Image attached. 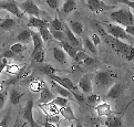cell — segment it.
Wrapping results in <instances>:
<instances>
[{
  "label": "cell",
  "mask_w": 134,
  "mask_h": 127,
  "mask_svg": "<svg viewBox=\"0 0 134 127\" xmlns=\"http://www.w3.org/2000/svg\"><path fill=\"white\" fill-rule=\"evenodd\" d=\"M97 28L99 30L100 35L103 38L104 42L108 43L118 54L123 56L126 61H132L134 59V46L125 43V42H123L122 40L115 39V38H113L112 35H110L99 23H97Z\"/></svg>",
  "instance_id": "6da1fadb"
},
{
  "label": "cell",
  "mask_w": 134,
  "mask_h": 127,
  "mask_svg": "<svg viewBox=\"0 0 134 127\" xmlns=\"http://www.w3.org/2000/svg\"><path fill=\"white\" fill-rule=\"evenodd\" d=\"M110 18L116 25L122 26L123 28L134 25V15L130 9H126V8H120L115 11H112L110 13Z\"/></svg>",
  "instance_id": "7a4b0ae2"
},
{
  "label": "cell",
  "mask_w": 134,
  "mask_h": 127,
  "mask_svg": "<svg viewBox=\"0 0 134 127\" xmlns=\"http://www.w3.org/2000/svg\"><path fill=\"white\" fill-rule=\"evenodd\" d=\"M52 81H54L57 82L58 84H60V85H62L63 87H65L66 90H69L71 93H72V95L73 97L75 98L78 102H83L84 101V96H83V93H80L78 88L79 87H76L73 82L71 81L70 78L68 77H61V76H58V75H55V74H52L49 76Z\"/></svg>",
  "instance_id": "3957f363"
},
{
  "label": "cell",
  "mask_w": 134,
  "mask_h": 127,
  "mask_svg": "<svg viewBox=\"0 0 134 127\" xmlns=\"http://www.w3.org/2000/svg\"><path fill=\"white\" fill-rule=\"evenodd\" d=\"M116 78V75L110 72V71H99L97 72L94 76L95 84L101 88H108L111 85H113L114 81Z\"/></svg>",
  "instance_id": "277c9868"
},
{
  "label": "cell",
  "mask_w": 134,
  "mask_h": 127,
  "mask_svg": "<svg viewBox=\"0 0 134 127\" xmlns=\"http://www.w3.org/2000/svg\"><path fill=\"white\" fill-rule=\"evenodd\" d=\"M110 35H112L113 38L119 40H122V41H130L131 40V35L126 33L125 29L120 26V25H114V23H109L107 25V30Z\"/></svg>",
  "instance_id": "5b68a950"
},
{
  "label": "cell",
  "mask_w": 134,
  "mask_h": 127,
  "mask_svg": "<svg viewBox=\"0 0 134 127\" xmlns=\"http://www.w3.org/2000/svg\"><path fill=\"white\" fill-rule=\"evenodd\" d=\"M19 8L25 12V13H28L30 17H40L41 15V11L39 7L37 6V3L32 0H26L23 2H20L18 3Z\"/></svg>",
  "instance_id": "8992f818"
},
{
  "label": "cell",
  "mask_w": 134,
  "mask_h": 127,
  "mask_svg": "<svg viewBox=\"0 0 134 127\" xmlns=\"http://www.w3.org/2000/svg\"><path fill=\"white\" fill-rule=\"evenodd\" d=\"M0 9L10 12L11 15H13L17 18H22L23 13H25L20 8H19L18 3L13 2V1H0Z\"/></svg>",
  "instance_id": "52a82bcc"
},
{
  "label": "cell",
  "mask_w": 134,
  "mask_h": 127,
  "mask_svg": "<svg viewBox=\"0 0 134 127\" xmlns=\"http://www.w3.org/2000/svg\"><path fill=\"white\" fill-rule=\"evenodd\" d=\"M85 2H87V7L93 13H101L110 8L102 0H85Z\"/></svg>",
  "instance_id": "ba28073f"
},
{
  "label": "cell",
  "mask_w": 134,
  "mask_h": 127,
  "mask_svg": "<svg viewBox=\"0 0 134 127\" xmlns=\"http://www.w3.org/2000/svg\"><path fill=\"white\" fill-rule=\"evenodd\" d=\"M23 118L30 124L31 127H37V123L33 118V100H29L23 111Z\"/></svg>",
  "instance_id": "9c48e42d"
},
{
  "label": "cell",
  "mask_w": 134,
  "mask_h": 127,
  "mask_svg": "<svg viewBox=\"0 0 134 127\" xmlns=\"http://www.w3.org/2000/svg\"><path fill=\"white\" fill-rule=\"evenodd\" d=\"M64 26V29H63V32L65 34V39L66 41L69 42L71 45H73L74 48H76L78 50H82V45H81V42L79 41V39L76 38V35L71 31L70 28L66 26V25H63Z\"/></svg>",
  "instance_id": "30bf717a"
},
{
  "label": "cell",
  "mask_w": 134,
  "mask_h": 127,
  "mask_svg": "<svg viewBox=\"0 0 134 127\" xmlns=\"http://www.w3.org/2000/svg\"><path fill=\"white\" fill-rule=\"evenodd\" d=\"M95 112L99 117H107V118L113 114L112 107L108 102H101L100 104H98L95 106Z\"/></svg>",
  "instance_id": "8fae6325"
},
{
  "label": "cell",
  "mask_w": 134,
  "mask_h": 127,
  "mask_svg": "<svg viewBox=\"0 0 134 127\" xmlns=\"http://www.w3.org/2000/svg\"><path fill=\"white\" fill-rule=\"evenodd\" d=\"M122 93H123L122 84L115 83L109 87V91L107 93V98H109V100H116V98H119L122 95Z\"/></svg>",
  "instance_id": "7c38bea8"
},
{
  "label": "cell",
  "mask_w": 134,
  "mask_h": 127,
  "mask_svg": "<svg viewBox=\"0 0 134 127\" xmlns=\"http://www.w3.org/2000/svg\"><path fill=\"white\" fill-rule=\"evenodd\" d=\"M27 26L29 28H36V29H41V28H49L50 23L46 21L44 19H41L40 17H30V19L27 22Z\"/></svg>",
  "instance_id": "4fadbf2b"
},
{
  "label": "cell",
  "mask_w": 134,
  "mask_h": 127,
  "mask_svg": "<svg viewBox=\"0 0 134 127\" xmlns=\"http://www.w3.org/2000/svg\"><path fill=\"white\" fill-rule=\"evenodd\" d=\"M78 87H79V90H81L82 93H84V94H89L92 92L93 85H92V81H91L89 75H84V76L81 77Z\"/></svg>",
  "instance_id": "5bb4252c"
},
{
  "label": "cell",
  "mask_w": 134,
  "mask_h": 127,
  "mask_svg": "<svg viewBox=\"0 0 134 127\" xmlns=\"http://www.w3.org/2000/svg\"><path fill=\"white\" fill-rule=\"evenodd\" d=\"M55 96L53 92H52L49 87H48L46 84L41 88V93H40V100H39V103L40 104H47V103H50L52 102Z\"/></svg>",
  "instance_id": "9a60e30c"
},
{
  "label": "cell",
  "mask_w": 134,
  "mask_h": 127,
  "mask_svg": "<svg viewBox=\"0 0 134 127\" xmlns=\"http://www.w3.org/2000/svg\"><path fill=\"white\" fill-rule=\"evenodd\" d=\"M51 87L53 88L54 92L58 93L60 96H63L65 98H68V100H72V98H74L72 93H71L69 90H66L65 87H63L62 85H60V84H58L54 81H52V80H51Z\"/></svg>",
  "instance_id": "2e32d148"
},
{
  "label": "cell",
  "mask_w": 134,
  "mask_h": 127,
  "mask_svg": "<svg viewBox=\"0 0 134 127\" xmlns=\"http://www.w3.org/2000/svg\"><path fill=\"white\" fill-rule=\"evenodd\" d=\"M59 114L61 116H63L66 120H75L76 117L74 116V113H73V110L71 108V106L68 104L64 107H60L59 108Z\"/></svg>",
  "instance_id": "e0dca14e"
},
{
  "label": "cell",
  "mask_w": 134,
  "mask_h": 127,
  "mask_svg": "<svg viewBox=\"0 0 134 127\" xmlns=\"http://www.w3.org/2000/svg\"><path fill=\"white\" fill-rule=\"evenodd\" d=\"M52 53H53L54 59L58 61L59 63L64 64V63L66 62V53L64 52V50H63V49L55 46V48L52 49Z\"/></svg>",
  "instance_id": "ac0fdd59"
},
{
  "label": "cell",
  "mask_w": 134,
  "mask_h": 127,
  "mask_svg": "<svg viewBox=\"0 0 134 127\" xmlns=\"http://www.w3.org/2000/svg\"><path fill=\"white\" fill-rule=\"evenodd\" d=\"M61 45H62V49L64 50V52L68 54L70 58H72V59L74 60L75 56H76V52H78V49L74 48L73 45H71L66 40L62 41V42H61Z\"/></svg>",
  "instance_id": "d6986e66"
},
{
  "label": "cell",
  "mask_w": 134,
  "mask_h": 127,
  "mask_svg": "<svg viewBox=\"0 0 134 127\" xmlns=\"http://www.w3.org/2000/svg\"><path fill=\"white\" fill-rule=\"evenodd\" d=\"M16 26H17V22L13 20V19H11L10 17L3 18V20L0 22V29H2L4 31H10Z\"/></svg>",
  "instance_id": "ffe728a7"
},
{
  "label": "cell",
  "mask_w": 134,
  "mask_h": 127,
  "mask_svg": "<svg viewBox=\"0 0 134 127\" xmlns=\"http://www.w3.org/2000/svg\"><path fill=\"white\" fill-rule=\"evenodd\" d=\"M30 32H31V39H32V43H33V50L43 48L44 41L42 40V38L39 34V32H35L32 30H30Z\"/></svg>",
  "instance_id": "44dd1931"
},
{
  "label": "cell",
  "mask_w": 134,
  "mask_h": 127,
  "mask_svg": "<svg viewBox=\"0 0 134 127\" xmlns=\"http://www.w3.org/2000/svg\"><path fill=\"white\" fill-rule=\"evenodd\" d=\"M107 127H123V119L120 116H110L105 120Z\"/></svg>",
  "instance_id": "7402d4cb"
},
{
  "label": "cell",
  "mask_w": 134,
  "mask_h": 127,
  "mask_svg": "<svg viewBox=\"0 0 134 127\" xmlns=\"http://www.w3.org/2000/svg\"><path fill=\"white\" fill-rule=\"evenodd\" d=\"M32 59L36 63H43L46 60V52L43 48L36 49L32 51Z\"/></svg>",
  "instance_id": "603a6c76"
},
{
  "label": "cell",
  "mask_w": 134,
  "mask_h": 127,
  "mask_svg": "<svg viewBox=\"0 0 134 127\" xmlns=\"http://www.w3.org/2000/svg\"><path fill=\"white\" fill-rule=\"evenodd\" d=\"M76 1L75 0H64L63 4H62V12L65 15H69L72 11L76 9Z\"/></svg>",
  "instance_id": "cb8c5ba5"
},
{
  "label": "cell",
  "mask_w": 134,
  "mask_h": 127,
  "mask_svg": "<svg viewBox=\"0 0 134 127\" xmlns=\"http://www.w3.org/2000/svg\"><path fill=\"white\" fill-rule=\"evenodd\" d=\"M22 96H23L22 92H19L16 88H13V90H11L10 93H9V101H10L12 105H18L19 103H20V100Z\"/></svg>",
  "instance_id": "d4e9b609"
},
{
  "label": "cell",
  "mask_w": 134,
  "mask_h": 127,
  "mask_svg": "<svg viewBox=\"0 0 134 127\" xmlns=\"http://www.w3.org/2000/svg\"><path fill=\"white\" fill-rule=\"evenodd\" d=\"M17 40H18V42H20V43H22V44H28L31 41V32H30V30L26 29V30L21 31L20 33L18 34Z\"/></svg>",
  "instance_id": "484cf974"
},
{
  "label": "cell",
  "mask_w": 134,
  "mask_h": 127,
  "mask_svg": "<svg viewBox=\"0 0 134 127\" xmlns=\"http://www.w3.org/2000/svg\"><path fill=\"white\" fill-rule=\"evenodd\" d=\"M69 28L75 35H81L83 33V25L80 21H71Z\"/></svg>",
  "instance_id": "4316f807"
},
{
  "label": "cell",
  "mask_w": 134,
  "mask_h": 127,
  "mask_svg": "<svg viewBox=\"0 0 134 127\" xmlns=\"http://www.w3.org/2000/svg\"><path fill=\"white\" fill-rule=\"evenodd\" d=\"M83 46L87 49L90 53L92 54H98V50H97V45H95L92 41H91L90 38H84L83 40Z\"/></svg>",
  "instance_id": "83f0119b"
},
{
  "label": "cell",
  "mask_w": 134,
  "mask_h": 127,
  "mask_svg": "<svg viewBox=\"0 0 134 127\" xmlns=\"http://www.w3.org/2000/svg\"><path fill=\"white\" fill-rule=\"evenodd\" d=\"M51 103H53L54 105H57L60 108V107H64V106H66L69 104V100L68 98H65V97H63V96H57V97H54L53 100H52V102Z\"/></svg>",
  "instance_id": "f1b7e54d"
},
{
  "label": "cell",
  "mask_w": 134,
  "mask_h": 127,
  "mask_svg": "<svg viewBox=\"0 0 134 127\" xmlns=\"http://www.w3.org/2000/svg\"><path fill=\"white\" fill-rule=\"evenodd\" d=\"M39 34L41 35L42 40H43L44 42H48L50 41L52 39V34H51V30H49V28H41V29H39Z\"/></svg>",
  "instance_id": "f546056e"
},
{
  "label": "cell",
  "mask_w": 134,
  "mask_h": 127,
  "mask_svg": "<svg viewBox=\"0 0 134 127\" xmlns=\"http://www.w3.org/2000/svg\"><path fill=\"white\" fill-rule=\"evenodd\" d=\"M50 27H51V30H60V31H63V29H64L63 22H62L60 19H58V18L53 19V20L50 22Z\"/></svg>",
  "instance_id": "4dcf8cb0"
},
{
  "label": "cell",
  "mask_w": 134,
  "mask_h": 127,
  "mask_svg": "<svg viewBox=\"0 0 134 127\" xmlns=\"http://www.w3.org/2000/svg\"><path fill=\"white\" fill-rule=\"evenodd\" d=\"M40 71H41V73H43V74H46V75H48V76H50V75H52V74H54L55 72H57V70L52 66V65H50V64H46V65H42V66L39 69Z\"/></svg>",
  "instance_id": "1f68e13d"
},
{
  "label": "cell",
  "mask_w": 134,
  "mask_h": 127,
  "mask_svg": "<svg viewBox=\"0 0 134 127\" xmlns=\"http://www.w3.org/2000/svg\"><path fill=\"white\" fill-rule=\"evenodd\" d=\"M44 85V83L43 82H40L39 80H36V81H32L30 83V85H29V88L32 91V92H41V88L42 86Z\"/></svg>",
  "instance_id": "d6a6232c"
},
{
  "label": "cell",
  "mask_w": 134,
  "mask_h": 127,
  "mask_svg": "<svg viewBox=\"0 0 134 127\" xmlns=\"http://www.w3.org/2000/svg\"><path fill=\"white\" fill-rule=\"evenodd\" d=\"M26 49H27L26 44H22V43H20V42H18V43H13V44L11 45V48H10V50L13 51V52H15L16 54L22 53Z\"/></svg>",
  "instance_id": "836d02e7"
},
{
  "label": "cell",
  "mask_w": 134,
  "mask_h": 127,
  "mask_svg": "<svg viewBox=\"0 0 134 127\" xmlns=\"http://www.w3.org/2000/svg\"><path fill=\"white\" fill-rule=\"evenodd\" d=\"M51 34H52V38H53V39H55L57 41H59V42H62V41L66 40L65 39V34H64L63 31H60V30H51Z\"/></svg>",
  "instance_id": "e575fe53"
},
{
  "label": "cell",
  "mask_w": 134,
  "mask_h": 127,
  "mask_svg": "<svg viewBox=\"0 0 134 127\" xmlns=\"http://www.w3.org/2000/svg\"><path fill=\"white\" fill-rule=\"evenodd\" d=\"M87 101L90 105L92 106H97L98 104H100L101 103V97H100L99 95H97V94H91V95L88 96Z\"/></svg>",
  "instance_id": "d590c367"
},
{
  "label": "cell",
  "mask_w": 134,
  "mask_h": 127,
  "mask_svg": "<svg viewBox=\"0 0 134 127\" xmlns=\"http://www.w3.org/2000/svg\"><path fill=\"white\" fill-rule=\"evenodd\" d=\"M20 69H21V68L19 66L18 64H15V63H12V64H9V63H8L7 68H6L7 72H8L9 74H13V75L18 74V73H19V71H20Z\"/></svg>",
  "instance_id": "8d00e7d4"
},
{
  "label": "cell",
  "mask_w": 134,
  "mask_h": 127,
  "mask_svg": "<svg viewBox=\"0 0 134 127\" xmlns=\"http://www.w3.org/2000/svg\"><path fill=\"white\" fill-rule=\"evenodd\" d=\"M88 55H89V54H88L87 52H84L83 50H78L74 61H75V62H78V63H82L83 61L88 58Z\"/></svg>",
  "instance_id": "74e56055"
},
{
  "label": "cell",
  "mask_w": 134,
  "mask_h": 127,
  "mask_svg": "<svg viewBox=\"0 0 134 127\" xmlns=\"http://www.w3.org/2000/svg\"><path fill=\"white\" fill-rule=\"evenodd\" d=\"M7 97H8V93L7 92H0V111L3 108L4 104H6V101H7Z\"/></svg>",
  "instance_id": "f35d334b"
},
{
  "label": "cell",
  "mask_w": 134,
  "mask_h": 127,
  "mask_svg": "<svg viewBox=\"0 0 134 127\" xmlns=\"http://www.w3.org/2000/svg\"><path fill=\"white\" fill-rule=\"evenodd\" d=\"M90 39H91V41H92L97 46H98L100 43H101V37H100L99 34H97V33H92V34H91Z\"/></svg>",
  "instance_id": "ab89813d"
},
{
  "label": "cell",
  "mask_w": 134,
  "mask_h": 127,
  "mask_svg": "<svg viewBox=\"0 0 134 127\" xmlns=\"http://www.w3.org/2000/svg\"><path fill=\"white\" fill-rule=\"evenodd\" d=\"M84 65H85V66H93V65L95 64V63H97V62H95V60L92 58V56H90V55H88V58L87 59H85L84 61H83V62H82Z\"/></svg>",
  "instance_id": "60d3db41"
},
{
  "label": "cell",
  "mask_w": 134,
  "mask_h": 127,
  "mask_svg": "<svg viewBox=\"0 0 134 127\" xmlns=\"http://www.w3.org/2000/svg\"><path fill=\"white\" fill-rule=\"evenodd\" d=\"M7 65H8V59L1 56V58H0V75L3 72V70L7 68Z\"/></svg>",
  "instance_id": "b9f144b4"
},
{
  "label": "cell",
  "mask_w": 134,
  "mask_h": 127,
  "mask_svg": "<svg viewBox=\"0 0 134 127\" xmlns=\"http://www.w3.org/2000/svg\"><path fill=\"white\" fill-rule=\"evenodd\" d=\"M46 2L51 9H58L59 0H46Z\"/></svg>",
  "instance_id": "7bdbcfd3"
},
{
  "label": "cell",
  "mask_w": 134,
  "mask_h": 127,
  "mask_svg": "<svg viewBox=\"0 0 134 127\" xmlns=\"http://www.w3.org/2000/svg\"><path fill=\"white\" fill-rule=\"evenodd\" d=\"M9 114H10V112L8 111L6 117H3L2 120L0 122V127H8V123H9Z\"/></svg>",
  "instance_id": "ee69618b"
},
{
  "label": "cell",
  "mask_w": 134,
  "mask_h": 127,
  "mask_svg": "<svg viewBox=\"0 0 134 127\" xmlns=\"http://www.w3.org/2000/svg\"><path fill=\"white\" fill-rule=\"evenodd\" d=\"M15 55H16V53L13 52V51L8 50V51H6V52H3V54L1 56L2 58H6V59H12V58H15Z\"/></svg>",
  "instance_id": "f6af8a7d"
},
{
  "label": "cell",
  "mask_w": 134,
  "mask_h": 127,
  "mask_svg": "<svg viewBox=\"0 0 134 127\" xmlns=\"http://www.w3.org/2000/svg\"><path fill=\"white\" fill-rule=\"evenodd\" d=\"M126 31V33L127 34H130L131 37H134V25H131V26H127L124 28Z\"/></svg>",
  "instance_id": "bcb514c9"
},
{
  "label": "cell",
  "mask_w": 134,
  "mask_h": 127,
  "mask_svg": "<svg viewBox=\"0 0 134 127\" xmlns=\"http://www.w3.org/2000/svg\"><path fill=\"white\" fill-rule=\"evenodd\" d=\"M116 2H122L124 4H126L127 7L134 8V1H130V0H116Z\"/></svg>",
  "instance_id": "7dc6e473"
},
{
  "label": "cell",
  "mask_w": 134,
  "mask_h": 127,
  "mask_svg": "<svg viewBox=\"0 0 134 127\" xmlns=\"http://www.w3.org/2000/svg\"><path fill=\"white\" fill-rule=\"evenodd\" d=\"M44 127H59V126L55 125V124H52V123H49V122H47V123L44 124Z\"/></svg>",
  "instance_id": "c3c4849f"
},
{
  "label": "cell",
  "mask_w": 134,
  "mask_h": 127,
  "mask_svg": "<svg viewBox=\"0 0 134 127\" xmlns=\"http://www.w3.org/2000/svg\"><path fill=\"white\" fill-rule=\"evenodd\" d=\"M133 103H134V98H133V100H132V101H130V102H129V103H127V104H126V106H125V108H124V112H125V111L127 110V107H129V106H130L131 104H133Z\"/></svg>",
  "instance_id": "681fc988"
},
{
  "label": "cell",
  "mask_w": 134,
  "mask_h": 127,
  "mask_svg": "<svg viewBox=\"0 0 134 127\" xmlns=\"http://www.w3.org/2000/svg\"><path fill=\"white\" fill-rule=\"evenodd\" d=\"M3 85H4V83L3 82H0V92L3 91Z\"/></svg>",
  "instance_id": "f907efd6"
},
{
  "label": "cell",
  "mask_w": 134,
  "mask_h": 127,
  "mask_svg": "<svg viewBox=\"0 0 134 127\" xmlns=\"http://www.w3.org/2000/svg\"><path fill=\"white\" fill-rule=\"evenodd\" d=\"M69 127H83V126H82V125H80V124H76L75 126H74V125H70Z\"/></svg>",
  "instance_id": "816d5d0a"
},
{
  "label": "cell",
  "mask_w": 134,
  "mask_h": 127,
  "mask_svg": "<svg viewBox=\"0 0 134 127\" xmlns=\"http://www.w3.org/2000/svg\"><path fill=\"white\" fill-rule=\"evenodd\" d=\"M13 127H18V120H16V123H15V126Z\"/></svg>",
  "instance_id": "f5cc1de1"
},
{
  "label": "cell",
  "mask_w": 134,
  "mask_h": 127,
  "mask_svg": "<svg viewBox=\"0 0 134 127\" xmlns=\"http://www.w3.org/2000/svg\"><path fill=\"white\" fill-rule=\"evenodd\" d=\"M26 126V124H22V125H20V127H25Z\"/></svg>",
  "instance_id": "db71d44e"
},
{
  "label": "cell",
  "mask_w": 134,
  "mask_h": 127,
  "mask_svg": "<svg viewBox=\"0 0 134 127\" xmlns=\"http://www.w3.org/2000/svg\"><path fill=\"white\" fill-rule=\"evenodd\" d=\"M2 20H3V18H1V17H0V22H1Z\"/></svg>",
  "instance_id": "11a10c76"
},
{
  "label": "cell",
  "mask_w": 134,
  "mask_h": 127,
  "mask_svg": "<svg viewBox=\"0 0 134 127\" xmlns=\"http://www.w3.org/2000/svg\"><path fill=\"white\" fill-rule=\"evenodd\" d=\"M132 81H134V75H133V76H132Z\"/></svg>",
  "instance_id": "9f6ffc18"
},
{
  "label": "cell",
  "mask_w": 134,
  "mask_h": 127,
  "mask_svg": "<svg viewBox=\"0 0 134 127\" xmlns=\"http://www.w3.org/2000/svg\"><path fill=\"white\" fill-rule=\"evenodd\" d=\"M0 1H8V0H0Z\"/></svg>",
  "instance_id": "6f0895ef"
},
{
  "label": "cell",
  "mask_w": 134,
  "mask_h": 127,
  "mask_svg": "<svg viewBox=\"0 0 134 127\" xmlns=\"http://www.w3.org/2000/svg\"><path fill=\"white\" fill-rule=\"evenodd\" d=\"M36 1H40V0H36Z\"/></svg>",
  "instance_id": "680465c9"
},
{
  "label": "cell",
  "mask_w": 134,
  "mask_h": 127,
  "mask_svg": "<svg viewBox=\"0 0 134 127\" xmlns=\"http://www.w3.org/2000/svg\"><path fill=\"white\" fill-rule=\"evenodd\" d=\"M37 127H41V126H38V125H37Z\"/></svg>",
  "instance_id": "91938a15"
},
{
  "label": "cell",
  "mask_w": 134,
  "mask_h": 127,
  "mask_svg": "<svg viewBox=\"0 0 134 127\" xmlns=\"http://www.w3.org/2000/svg\"><path fill=\"white\" fill-rule=\"evenodd\" d=\"M130 1H134V0H130Z\"/></svg>",
  "instance_id": "94428289"
},
{
  "label": "cell",
  "mask_w": 134,
  "mask_h": 127,
  "mask_svg": "<svg viewBox=\"0 0 134 127\" xmlns=\"http://www.w3.org/2000/svg\"><path fill=\"white\" fill-rule=\"evenodd\" d=\"M82 1H83V2H85V1H84V0H82Z\"/></svg>",
  "instance_id": "6125c7cd"
}]
</instances>
